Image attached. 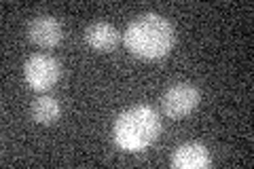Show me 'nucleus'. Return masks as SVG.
<instances>
[{
  "instance_id": "nucleus-6",
  "label": "nucleus",
  "mask_w": 254,
  "mask_h": 169,
  "mask_svg": "<svg viewBox=\"0 0 254 169\" xmlns=\"http://www.w3.org/2000/svg\"><path fill=\"white\" fill-rule=\"evenodd\" d=\"M210 165V152L201 144L189 142L172 152V167L176 169H205Z\"/></svg>"
},
{
  "instance_id": "nucleus-3",
  "label": "nucleus",
  "mask_w": 254,
  "mask_h": 169,
  "mask_svg": "<svg viewBox=\"0 0 254 169\" xmlns=\"http://www.w3.org/2000/svg\"><path fill=\"white\" fill-rule=\"evenodd\" d=\"M62 76V63L53 55L36 53L23 63V78L34 91H49Z\"/></svg>"
},
{
  "instance_id": "nucleus-8",
  "label": "nucleus",
  "mask_w": 254,
  "mask_h": 169,
  "mask_svg": "<svg viewBox=\"0 0 254 169\" xmlns=\"http://www.w3.org/2000/svg\"><path fill=\"white\" fill-rule=\"evenodd\" d=\"M60 114H62V106L51 95H41L32 104V118L38 125H51L60 118Z\"/></svg>"
},
{
  "instance_id": "nucleus-5",
  "label": "nucleus",
  "mask_w": 254,
  "mask_h": 169,
  "mask_svg": "<svg viewBox=\"0 0 254 169\" xmlns=\"http://www.w3.org/2000/svg\"><path fill=\"white\" fill-rule=\"evenodd\" d=\"M28 38L41 49H55L64 40V28L51 15H38L28 23Z\"/></svg>"
},
{
  "instance_id": "nucleus-4",
  "label": "nucleus",
  "mask_w": 254,
  "mask_h": 169,
  "mask_svg": "<svg viewBox=\"0 0 254 169\" xmlns=\"http://www.w3.org/2000/svg\"><path fill=\"white\" fill-rule=\"evenodd\" d=\"M199 104V91L189 83L172 85L161 98V108L170 118H182L190 114Z\"/></svg>"
},
{
  "instance_id": "nucleus-7",
  "label": "nucleus",
  "mask_w": 254,
  "mask_h": 169,
  "mask_svg": "<svg viewBox=\"0 0 254 169\" xmlns=\"http://www.w3.org/2000/svg\"><path fill=\"white\" fill-rule=\"evenodd\" d=\"M85 43L89 45L93 51H100V53L115 51L119 45V32L115 26H110L106 21L91 23V26L85 30Z\"/></svg>"
},
{
  "instance_id": "nucleus-1",
  "label": "nucleus",
  "mask_w": 254,
  "mask_h": 169,
  "mask_svg": "<svg viewBox=\"0 0 254 169\" xmlns=\"http://www.w3.org/2000/svg\"><path fill=\"white\" fill-rule=\"evenodd\" d=\"M125 45L142 59L165 57L174 47V28L159 13H144L127 26Z\"/></svg>"
},
{
  "instance_id": "nucleus-2",
  "label": "nucleus",
  "mask_w": 254,
  "mask_h": 169,
  "mask_svg": "<svg viewBox=\"0 0 254 169\" xmlns=\"http://www.w3.org/2000/svg\"><path fill=\"white\" fill-rule=\"evenodd\" d=\"M161 133V118L150 106H131L123 110L115 120L113 138L119 148L127 152H140L148 148Z\"/></svg>"
}]
</instances>
